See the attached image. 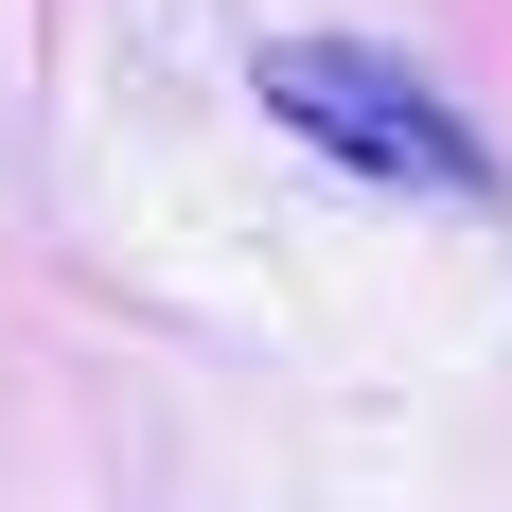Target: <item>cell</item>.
<instances>
[{
    "label": "cell",
    "mask_w": 512,
    "mask_h": 512,
    "mask_svg": "<svg viewBox=\"0 0 512 512\" xmlns=\"http://www.w3.org/2000/svg\"><path fill=\"white\" fill-rule=\"evenodd\" d=\"M265 106H283V142L354 159L389 195H495V142H477L460 106L424 89L407 53H354V36H283L265 53Z\"/></svg>",
    "instance_id": "6da1fadb"
}]
</instances>
